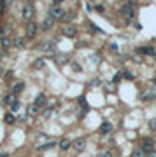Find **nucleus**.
I'll return each instance as SVG.
<instances>
[{
    "label": "nucleus",
    "mask_w": 156,
    "mask_h": 157,
    "mask_svg": "<svg viewBox=\"0 0 156 157\" xmlns=\"http://www.w3.org/2000/svg\"><path fill=\"white\" fill-rule=\"evenodd\" d=\"M21 14L25 19H32L34 18V14H35V7H34V4H25L23 5V11H21Z\"/></svg>",
    "instance_id": "obj_2"
},
{
    "label": "nucleus",
    "mask_w": 156,
    "mask_h": 157,
    "mask_svg": "<svg viewBox=\"0 0 156 157\" xmlns=\"http://www.w3.org/2000/svg\"><path fill=\"white\" fill-rule=\"evenodd\" d=\"M142 52V54H147V56H154V49L153 47H142V49H139Z\"/></svg>",
    "instance_id": "obj_15"
},
{
    "label": "nucleus",
    "mask_w": 156,
    "mask_h": 157,
    "mask_svg": "<svg viewBox=\"0 0 156 157\" xmlns=\"http://www.w3.org/2000/svg\"><path fill=\"white\" fill-rule=\"evenodd\" d=\"M14 45H16V47H23V45H25V38H18Z\"/></svg>",
    "instance_id": "obj_26"
},
{
    "label": "nucleus",
    "mask_w": 156,
    "mask_h": 157,
    "mask_svg": "<svg viewBox=\"0 0 156 157\" xmlns=\"http://www.w3.org/2000/svg\"><path fill=\"white\" fill-rule=\"evenodd\" d=\"M53 25H55V19H53L51 16H48V18L42 21L41 26H42V30H51V28H53Z\"/></svg>",
    "instance_id": "obj_8"
},
{
    "label": "nucleus",
    "mask_w": 156,
    "mask_h": 157,
    "mask_svg": "<svg viewBox=\"0 0 156 157\" xmlns=\"http://www.w3.org/2000/svg\"><path fill=\"white\" fill-rule=\"evenodd\" d=\"M79 105H83V107L86 108V110H88V103H86V100H84V96H81V98H79Z\"/></svg>",
    "instance_id": "obj_24"
},
{
    "label": "nucleus",
    "mask_w": 156,
    "mask_h": 157,
    "mask_svg": "<svg viewBox=\"0 0 156 157\" xmlns=\"http://www.w3.org/2000/svg\"><path fill=\"white\" fill-rule=\"evenodd\" d=\"M153 147H154V142H153L151 138H144V142H142V150H144V152H153Z\"/></svg>",
    "instance_id": "obj_5"
},
{
    "label": "nucleus",
    "mask_w": 156,
    "mask_h": 157,
    "mask_svg": "<svg viewBox=\"0 0 156 157\" xmlns=\"http://www.w3.org/2000/svg\"><path fill=\"white\" fill-rule=\"evenodd\" d=\"M111 129H112V124H111V122H102V126H100V133H104V135H105V133H109Z\"/></svg>",
    "instance_id": "obj_12"
},
{
    "label": "nucleus",
    "mask_w": 156,
    "mask_h": 157,
    "mask_svg": "<svg viewBox=\"0 0 156 157\" xmlns=\"http://www.w3.org/2000/svg\"><path fill=\"white\" fill-rule=\"evenodd\" d=\"M0 58H2V54H0Z\"/></svg>",
    "instance_id": "obj_37"
},
{
    "label": "nucleus",
    "mask_w": 156,
    "mask_h": 157,
    "mask_svg": "<svg viewBox=\"0 0 156 157\" xmlns=\"http://www.w3.org/2000/svg\"><path fill=\"white\" fill-rule=\"evenodd\" d=\"M132 157H144V150H135L133 154H132Z\"/></svg>",
    "instance_id": "obj_23"
},
{
    "label": "nucleus",
    "mask_w": 156,
    "mask_h": 157,
    "mask_svg": "<svg viewBox=\"0 0 156 157\" xmlns=\"http://www.w3.org/2000/svg\"><path fill=\"white\" fill-rule=\"evenodd\" d=\"M51 112H53V110H51V108H48V110H46V112H44V117H46V119H48V117H49V115H51Z\"/></svg>",
    "instance_id": "obj_31"
},
{
    "label": "nucleus",
    "mask_w": 156,
    "mask_h": 157,
    "mask_svg": "<svg viewBox=\"0 0 156 157\" xmlns=\"http://www.w3.org/2000/svg\"><path fill=\"white\" fill-rule=\"evenodd\" d=\"M18 108H20V103L16 101V103H12V105H11V112H16Z\"/></svg>",
    "instance_id": "obj_28"
},
{
    "label": "nucleus",
    "mask_w": 156,
    "mask_h": 157,
    "mask_svg": "<svg viewBox=\"0 0 156 157\" xmlns=\"http://www.w3.org/2000/svg\"><path fill=\"white\" fill-rule=\"evenodd\" d=\"M28 114H30V115H37V114H39V107H37L35 103L28 107Z\"/></svg>",
    "instance_id": "obj_16"
},
{
    "label": "nucleus",
    "mask_w": 156,
    "mask_h": 157,
    "mask_svg": "<svg viewBox=\"0 0 156 157\" xmlns=\"http://www.w3.org/2000/svg\"><path fill=\"white\" fill-rule=\"evenodd\" d=\"M149 126H151V129H154L156 131V119H153V121L149 122Z\"/></svg>",
    "instance_id": "obj_30"
},
{
    "label": "nucleus",
    "mask_w": 156,
    "mask_h": 157,
    "mask_svg": "<svg viewBox=\"0 0 156 157\" xmlns=\"http://www.w3.org/2000/svg\"><path fill=\"white\" fill-rule=\"evenodd\" d=\"M35 105H37L39 108L46 105V96H44L42 93H41V94H37V98H35Z\"/></svg>",
    "instance_id": "obj_10"
},
{
    "label": "nucleus",
    "mask_w": 156,
    "mask_h": 157,
    "mask_svg": "<svg viewBox=\"0 0 156 157\" xmlns=\"http://www.w3.org/2000/svg\"><path fill=\"white\" fill-rule=\"evenodd\" d=\"M34 68H44V59H37L34 63Z\"/></svg>",
    "instance_id": "obj_22"
},
{
    "label": "nucleus",
    "mask_w": 156,
    "mask_h": 157,
    "mask_svg": "<svg viewBox=\"0 0 156 157\" xmlns=\"http://www.w3.org/2000/svg\"><path fill=\"white\" fill-rule=\"evenodd\" d=\"M154 91H146V93H142L140 94V100L142 101H149V100H153V98H154Z\"/></svg>",
    "instance_id": "obj_9"
},
{
    "label": "nucleus",
    "mask_w": 156,
    "mask_h": 157,
    "mask_svg": "<svg viewBox=\"0 0 156 157\" xmlns=\"http://www.w3.org/2000/svg\"><path fill=\"white\" fill-rule=\"evenodd\" d=\"M121 77H123V73H116V77H114V82H118Z\"/></svg>",
    "instance_id": "obj_32"
},
{
    "label": "nucleus",
    "mask_w": 156,
    "mask_h": 157,
    "mask_svg": "<svg viewBox=\"0 0 156 157\" xmlns=\"http://www.w3.org/2000/svg\"><path fill=\"white\" fill-rule=\"evenodd\" d=\"M0 77H2V68H0Z\"/></svg>",
    "instance_id": "obj_36"
},
{
    "label": "nucleus",
    "mask_w": 156,
    "mask_h": 157,
    "mask_svg": "<svg viewBox=\"0 0 156 157\" xmlns=\"http://www.w3.org/2000/svg\"><path fill=\"white\" fill-rule=\"evenodd\" d=\"M37 23H34V21H28V25H27V37L28 38H34V37L37 35Z\"/></svg>",
    "instance_id": "obj_4"
},
{
    "label": "nucleus",
    "mask_w": 156,
    "mask_h": 157,
    "mask_svg": "<svg viewBox=\"0 0 156 157\" xmlns=\"http://www.w3.org/2000/svg\"><path fill=\"white\" fill-rule=\"evenodd\" d=\"M72 19H74V14H70V12H69V14H65L63 18H62V21H63V23H70Z\"/></svg>",
    "instance_id": "obj_20"
},
{
    "label": "nucleus",
    "mask_w": 156,
    "mask_h": 157,
    "mask_svg": "<svg viewBox=\"0 0 156 157\" xmlns=\"http://www.w3.org/2000/svg\"><path fill=\"white\" fill-rule=\"evenodd\" d=\"M25 89V84L23 82H16L14 86H12V94H20Z\"/></svg>",
    "instance_id": "obj_11"
},
{
    "label": "nucleus",
    "mask_w": 156,
    "mask_h": 157,
    "mask_svg": "<svg viewBox=\"0 0 156 157\" xmlns=\"http://www.w3.org/2000/svg\"><path fill=\"white\" fill-rule=\"evenodd\" d=\"M72 145H74V149H76V150L81 152V150H84V147H86V140H84V138H77Z\"/></svg>",
    "instance_id": "obj_7"
},
{
    "label": "nucleus",
    "mask_w": 156,
    "mask_h": 157,
    "mask_svg": "<svg viewBox=\"0 0 156 157\" xmlns=\"http://www.w3.org/2000/svg\"><path fill=\"white\" fill-rule=\"evenodd\" d=\"M121 14L125 18H133L135 16V2H128L121 7Z\"/></svg>",
    "instance_id": "obj_1"
},
{
    "label": "nucleus",
    "mask_w": 156,
    "mask_h": 157,
    "mask_svg": "<svg viewBox=\"0 0 156 157\" xmlns=\"http://www.w3.org/2000/svg\"><path fill=\"white\" fill-rule=\"evenodd\" d=\"M55 49V44L53 42H46L42 45H39V51H53Z\"/></svg>",
    "instance_id": "obj_13"
},
{
    "label": "nucleus",
    "mask_w": 156,
    "mask_h": 157,
    "mask_svg": "<svg viewBox=\"0 0 156 157\" xmlns=\"http://www.w3.org/2000/svg\"><path fill=\"white\" fill-rule=\"evenodd\" d=\"M5 122H7V124H12V122H14V114H12V112L5 114Z\"/></svg>",
    "instance_id": "obj_18"
},
{
    "label": "nucleus",
    "mask_w": 156,
    "mask_h": 157,
    "mask_svg": "<svg viewBox=\"0 0 156 157\" xmlns=\"http://www.w3.org/2000/svg\"><path fill=\"white\" fill-rule=\"evenodd\" d=\"M76 33H77V28L74 26V25H67L63 28V35L65 37H76Z\"/></svg>",
    "instance_id": "obj_6"
},
{
    "label": "nucleus",
    "mask_w": 156,
    "mask_h": 157,
    "mask_svg": "<svg viewBox=\"0 0 156 157\" xmlns=\"http://www.w3.org/2000/svg\"><path fill=\"white\" fill-rule=\"evenodd\" d=\"M2 33H4V26H0V37H2Z\"/></svg>",
    "instance_id": "obj_34"
},
{
    "label": "nucleus",
    "mask_w": 156,
    "mask_h": 157,
    "mask_svg": "<svg viewBox=\"0 0 156 157\" xmlns=\"http://www.w3.org/2000/svg\"><path fill=\"white\" fill-rule=\"evenodd\" d=\"M60 149H62V150H69V149H70V140H67V138L60 140Z\"/></svg>",
    "instance_id": "obj_14"
},
{
    "label": "nucleus",
    "mask_w": 156,
    "mask_h": 157,
    "mask_svg": "<svg viewBox=\"0 0 156 157\" xmlns=\"http://www.w3.org/2000/svg\"><path fill=\"white\" fill-rule=\"evenodd\" d=\"M0 157H9V154H0Z\"/></svg>",
    "instance_id": "obj_35"
},
{
    "label": "nucleus",
    "mask_w": 156,
    "mask_h": 157,
    "mask_svg": "<svg viewBox=\"0 0 156 157\" xmlns=\"http://www.w3.org/2000/svg\"><path fill=\"white\" fill-rule=\"evenodd\" d=\"M55 145H56V142H49V143H46V145H41L39 150H48V149H51V147H55Z\"/></svg>",
    "instance_id": "obj_19"
},
{
    "label": "nucleus",
    "mask_w": 156,
    "mask_h": 157,
    "mask_svg": "<svg viewBox=\"0 0 156 157\" xmlns=\"http://www.w3.org/2000/svg\"><path fill=\"white\" fill-rule=\"evenodd\" d=\"M91 61H93L95 65L100 63V56H98V54H93V56H91Z\"/></svg>",
    "instance_id": "obj_27"
},
{
    "label": "nucleus",
    "mask_w": 156,
    "mask_h": 157,
    "mask_svg": "<svg viewBox=\"0 0 156 157\" xmlns=\"http://www.w3.org/2000/svg\"><path fill=\"white\" fill-rule=\"evenodd\" d=\"M123 77L128 78V80H133V73H130V72H123Z\"/></svg>",
    "instance_id": "obj_25"
},
{
    "label": "nucleus",
    "mask_w": 156,
    "mask_h": 157,
    "mask_svg": "<svg viewBox=\"0 0 156 157\" xmlns=\"http://www.w3.org/2000/svg\"><path fill=\"white\" fill-rule=\"evenodd\" d=\"M11 45V38L9 37H2V47H9Z\"/></svg>",
    "instance_id": "obj_21"
},
{
    "label": "nucleus",
    "mask_w": 156,
    "mask_h": 157,
    "mask_svg": "<svg viewBox=\"0 0 156 157\" xmlns=\"http://www.w3.org/2000/svg\"><path fill=\"white\" fill-rule=\"evenodd\" d=\"M5 103H9V105L16 103V94H7V96H5Z\"/></svg>",
    "instance_id": "obj_17"
},
{
    "label": "nucleus",
    "mask_w": 156,
    "mask_h": 157,
    "mask_svg": "<svg viewBox=\"0 0 156 157\" xmlns=\"http://www.w3.org/2000/svg\"><path fill=\"white\" fill-rule=\"evenodd\" d=\"M149 157H156V152L153 150V152H149Z\"/></svg>",
    "instance_id": "obj_33"
},
{
    "label": "nucleus",
    "mask_w": 156,
    "mask_h": 157,
    "mask_svg": "<svg viewBox=\"0 0 156 157\" xmlns=\"http://www.w3.org/2000/svg\"><path fill=\"white\" fill-rule=\"evenodd\" d=\"M97 157H112V154H111V152H102V154H98Z\"/></svg>",
    "instance_id": "obj_29"
},
{
    "label": "nucleus",
    "mask_w": 156,
    "mask_h": 157,
    "mask_svg": "<svg viewBox=\"0 0 156 157\" xmlns=\"http://www.w3.org/2000/svg\"><path fill=\"white\" fill-rule=\"evenodd\" d=\"M49 16L53 18V19H62V18L65 16V12H63V9L60 7V5H51Z\"/></svg>",
    "instance_id": "obj_3"
}]
</instances>
